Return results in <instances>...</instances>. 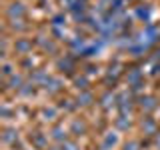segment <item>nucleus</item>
Returning a JSON list of instances; mask_svg holds the SVG:
<instances>
[{
  "instance_id": "1",
  "label": "nucleus",
  "mask_w": 160,
  "mask_h": 150,
  "mask_svg": "<svg viewBox=\"0 0 160 150\" xmlns=\"http://www.w3.org/2000/svg\"><path fill=\"white\" fill-rule=\"evenodd\" d=\"M116 106L120 110V116H128V114H132L134 104H132V96H130V92H122V94H120Z\"/></svg>"
},
{
  "instance_id": "2",
  "label": "nucleus",
  "mask_w": 160,
  "mask_h": 150,
  "mask_svg": "<svg viewBox=\"0 0 160 150\" xmlns=\"http://www.w3.org/2000/svg\"><path fill=\"white\" fill-rule=\"evenodd\" d=\"M6 16L8 20H18V18L26 16V6L22 2H12L10 6H6Z\"/></svg>"
},
{
  "instance_id": "3",
  "label": "nucleus",
  "mask_w": 160,
  "mask_h": 150,
  "mask_svg": "<svg viewBox=\"0 0 160 150\" xmlns=\"http://www.w3.org/2000/svg\"><path fill=\"white\" fill-rule=\"evenodd\" d=\"M30 50H32V40L30 38H16L14 40V52L16 54H24L26 56Z\"/></svg>"
},
{
  "instance_id": "4",
  "label": "nucleus",
  "mask_w": 160,
  "mask_h": 150,
  "mask_svg": "<svg viewBox=\"0 0 160 150\" xmlns=\"http://www.w3.org/2000/svg\"><path fill=\"white\" fill-rule=\"evenodd\" d=\"M138 106L144 110V112H152V110L158 108V102L154 96H140L138 98Z\"/></svg>"
},
{
  "instance_id": "5",
  "label": "nucleus",
  "mask_w": 160,
  "mask_h": 150,
  "mask_svg": "<svg viewBox=\"0 0 160 150\" xmlns=\"http://www.w3.org/2000/svg\"><path fill=\"white\" fill-rule=\"evenodd\" d=\"M50 136H52V140H56V142H60V144H64L68 140V132L64 130L60 124H56L52 130H50Z\"/></svg>"
},
{
  "instance_id": "6",
  "label": "nucleus",
  "mask_w": 160,
  "mask_h": 150,
  "mask_svg": "<svg viewBox=\"0 0 160 150\" xmlns=\"http://www.w3.org/2000/svg\"><path fill=\"white\" fill-rule=\"evenodd\" d=\"M156 128H158V124H156V120H154V118L146 116V118L142 120V132L144 134H148V136H150V134H156L158 132Z\"/></svg>"
},
{
  "instance_id": "7",
  "label": "nucleus",
  "mask_w": 160,
  "mask_h": 150,
  "mask_svg": "<svg viewBox=\"0 0 160 150\" xmlns=\"http://www.w3.org/2000/svg\"><path fill=\"white\" fill-rule=\"evenodd\" d=\"M44 88H46L48 94H56V92L62 90V82H60L58 78H48V82L44 84Z\"/></svg>"
},
{
  "instance_id": "8",
  "label": "nucleus",
  "mask_w": 160,
  "mask_h": 150,
  "mask_svg": "<svg viewBox=\"0 0 160 150\" xmlns=\"http://www.w3.org/2000/svg\"><path fill=\"white\" fill-rule=\"evenodd\" d=\"M84 132H86V124H84L82 120L74 118L72 124H70V134H74V136H80V134H84Z\"/></svg>"
},
{
  "instance_id": "9",
  "label": "nucleus",
  "mask_w": 160,
  "mask_h": 150,
  "mask_svg": "<svg viewBox=\"0 0 160 150\" xmlns=\"http://www.w3.org/2000/svg\"><path fill=\"white\" fill-rule=\"evenodd\" d=\"M34 42H36L38 46H42V50H46V52H50V54H54V52L58 50V46H56V44H54L50 38H48V40H44V38H36Z\"/></svg>"
},
{
  "instance_id": "10",
  "label": "nucleus",
  "mask_w": 160,
  "mask_h": 150,
  "mask_svg": "<svg viewBox=\"0 0 160 150\" xmlns=\"http://www.w3.org/2000/svg\"><path fill=\"white\" fill-rule=\"evenodd\" d=\"M118 102V98L116 96H114V94L112 92H110V90H108V92L106 94H104V96L102 98H100V106H102L104 110H108L110 106H112V104H116Z\"/></svg>"
},
{
  "instance_id": "11",
  "label": "nucleus",
  "mask_w": 160,
  "mask_h": 150,
  "mask_svg": "<svg viewBox=\"0 0 160 150\" xmlns=\"http://www.w3.org/2000/svg\"><path fill=\"white\" fill-rule=\"evenodd\" d=\"M116 142H118V136H116V132H108L106 136H104L102 150H106V148H114V146H116Z\"/></svg>"
},
{
  "instance_id": "12",
  "label": "nucleus",
  "mask_w": 160,
  "mask_h": 150,
  "mask_svg": "<svg viewBox=\"0 0 160 150\" xmlns=\"http://www.w3.org/2000/svg\"><path fill=\"white\" fill-rule=\"evenodd\" d=\"M94 100V96H92V92H88V90H84L82 94H78V100H76V104L78 106H88L90 102Z\"/></svg>"
},
{
  "instance_id": "13",
  "label": "nucleus",
  "mask_w": 160,
  "mask_h": 150,
  "mask_svg": "<svg viewBox=\"0 0 160 150\" xmlns=\"http://www.w3.org/2000/svg\"><path fill=\"white\" fill-rule=\"evenodd\" d=\"M58 66L62 68V72H72V70H74V58H72V56L62 58V60L58 62Z\"/></svg>"
},
{
  "instance_id": "14",
  "label": "nucleus",
  "mask_w": 160,
  "mask_h": 150,
  "mask_svg": "<svg viewBox=\"0 0 160 150\" xmlns=\"http://www.w3.org/2000/svg\"><path fill=\"white\" fill-rule=\"evenodd\" d=\"M22 22H24L22 18H18V20H10V26H12L14 32H26V30L30 28L28 24H22Z\"/></svg>"
},
{
  "instance_id": "15",
  "label": "nucleus",
  "mask_w": 160,
  "mask_h": 150,
  "mask_svg": "<svg viewBox=\"0 0 160 150\" xmlns=\"http://www.w3.org/2000/svg\"><path fill=\"white\" fill-rule=\"evenodd\" d=\"M30 140H32V144L36 148H44V146H46V136H44V134H40V132H36L34 136H30Z\"/></svg>"
},
{
  "instance_id": "16",
  "label": "nucleus",
  "mask_w": 160,
  "mask_h": 150,
  "mask_svg": "<svg viewBox=\"0 0 160 150\" xmlns=\"http://www.w3.org/2000/svg\"><path fill=\"white\" fill-rule=\"evenodd\" d=\"M14 138H16V130H12V128H6V130H4V134H2L4 144H10Z\"/></svg>"
},
{
  "instance_id": "17",
  "label": "nucleus",
  "mask_w": 160,
  "mask_h": 150,
  "mask_svg": "<svg viewBox=\"0 0 160 150\" xmlns=\"http://www.w3.org/2000/svg\"><path fill=\"white\" fill-rule=\"evenodd\" d=\"M42 114H44L48 120H54V118L58 116V110L54 108V106H48V108H42Z\"/></svg>"
},
{
  "instance_id": "18",
  "label": "nucleus",
  "mask_w": 160,
  "mask_h": 150,
  "mask_svg": "<svg viewBox=\"0 0 160 150\" xmlns=\"http://www.w3.org/2000/svg\"><path fill=\"white\" fill-rule=\"evenodd\" d=\"M2 76H4V78H10V76H14L12 64H10L8 60H4V66H2Z\"/></svg>"
},
{
  "instance_id": "19",
  "label": "nucleus",
  "mask_w": 160,
  "mask_h": 150,
  "mask_svg": "<svg viewBox=\"0 0 160 150\" xmlns=\"http://www.w3.org/2000/svg\"><path fill=\"white\" fill-rule=\"evenodd\" d=\"M124 150H140V144L136 142V140H130V142L124 144Z\"/></svg>"
},
{
  "instance_id": "20",
  "label": "nucleus",
  "mask_w": 160,
  "mask_h": 150,
  "mask_svg": "<svg viewBox=\"0 0 160 150\" xmlns=\"http://www.w3.org/2000/svg\"><path fill=\"white\" fill-rule=\"evenodd\" d=\"M86 84H88V80H86V78H76V86H78L80 90H86V88H88Z\"/></svg>"
},
{
  "instance_id": "21",
  "label": "nucleus",
  "mask_w": 160,
  "mask_h": 150,
  "mask_svg": "<svg viewBox=\"0 0 160 150\" xmlns=\"http://www.w3.org/2000/svg\"><path fill=\"white\" fill-rule=\"evenodd\" d=\"M154 136H156V146L160 148V132H156V134H154Z\"/></svg>"
}]
</instances>
